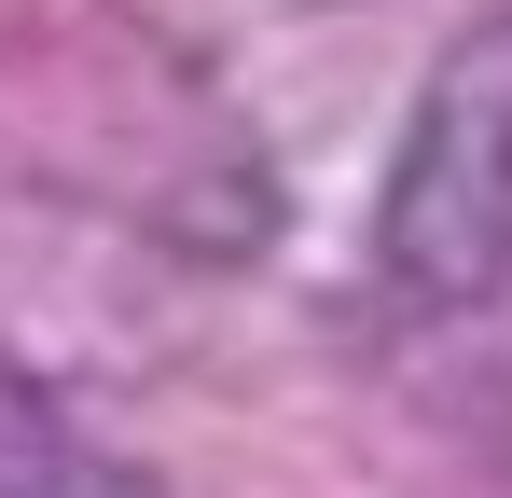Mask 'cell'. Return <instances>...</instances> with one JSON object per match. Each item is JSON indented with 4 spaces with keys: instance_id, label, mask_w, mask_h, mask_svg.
<instances>
[{
    "instance_id": "6da1fadb",
    "label": "cell",
    "mask_w": 512,
    "mask_h": 498,
    "mask_svg": "<svg viewBox=\"0 0 512 498\" xmlns=\"http://www.w3.org/2000/svg\"><path fill=\"white\" fill-rule=\"evenodd\" d=\"M374 263L416 319H471L512 291V70L471 56V70L429 83V111L402 125V166H388V208H374Z\"/></svg>"
}]
</instances>
